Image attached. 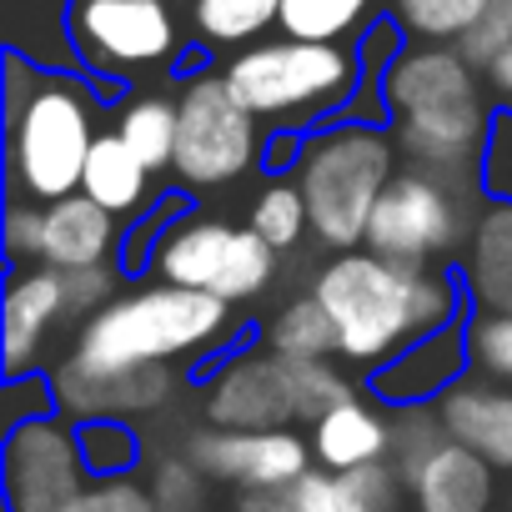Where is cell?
<instances>
[{
	"label": "cell",
	"instance_id": "obj_24",
	"mask_svg": "<svg viewBox=\"0 0 512 512\" xmlns=\"http://www.w3.org/2000/svg\"><path fill=\"white\" fill-rule=\"evenodd\" d=\"M191 31L206 51H241L282 26V0H186Z\"/></svg>",
	"mask_w": 512,
	"mask_h": 512
},
{
	"label": "cell",
	"instance_id": "obj_40",
	"mask_svg": "<svg viewBox=\"0 0 512 512\" xmlns=\"http://www.w3.org/2000/svg\"><path fill=\"white\" fill-rule=\"evenodd\" d=\"M482 76H487V91H492V101H497V106H512V51H502V56H497V61H492Z\"/></svg>",
	"mask_w": 512,
	"mask_h": 512
},
{
	"label": "cell",
	"instance_id": "obj_39",
	"mask_svg": "<svg viewBox=\"0 0 512 512\" xmlns=\"http://www.w3.org/2000/svg\"><path fill=\"white\" fill-rule=\"evenodd\" d=\"M287 507H292V512H347L342 477H337V472H327V467L302 472V477L287 487Z\"/></svg>",
	"mask_w": 512,
	"mask_h": 512
},
{
	"label": "cell",
	"instance_id": "obj_26",
	"mask_svg": "<svg viewBox=\"0 0 512 512\" xmlns=\"http://www.w3.org/2000/svg\"><path fill=\"white\" fill-rule=\"evenodd\" d=\"M246 226L262 241H272L282 256L297 251L312 236V211H307V196H302L297 176H267L262 186H256V196L246 206Z\"/></svg>",
	"mask_w": 512,
	"mask_h": 512
},
{
	"label": "cell",
	"instance_id": "obj_3",
	"mask_svg": "<svg viewBox=\"0 0 512 512\" xmlns=\"http://www.w3.org/2000/svg\"><path fill=\"white\" fill-rule=\"evenodd\" d=\"M6 176L21 201H66L81 191L96 136L106 131V91L71 71L6 51Z\"/></svg>",
	"mask_w": 512,
	"mask_h": 512
},
{
	"label": "cell",
	"instance_id": "obj_37",
	"mask_svg": "<svg viewBox=\"0 0 512 512\" xmlns=\"http://www.w3.org/2000/svg\"><path fill=\"white\" fill-rule=\"evenodd\" d=\"M457 46H462V56H467L477 71H487L502 51H512V0H487L482 21H477Z\"/></svg>",
	"mask_w": 512,
	"mask_h": 512
},
{
	"label": "cell",
	"instance_id": "obj_8",
	"mask_svg": "<svg viewBox=\"0 0 512 512\" xmlns=\"http://www.w3.org/2000/svg\"><path fill=\"white\" fill-rule=\"evenodd\" d=\"M477 206H482V186L472 176H447L402 161V171L392 176V186L372 211L367 246L402 267H457Z\"/></svg>",
	"mask_w": 512,
	"mask_h": 512
},
{
	"label": "cell",
	"instance_id": "obj_10",
	"mask_svg": "<svg viewBox=\"0 0 512 512\" xmlns=\"http://www.w3.org/2000/svg\"><path fill=\"white\" fill-rule=\"evenodd\" d=\"M181 131H176V161H171V181L176 191H221L246 181L256 166H267V146L272 131L256 121L226 86L221 71H186L181 91Z\"/></svg>",
	"mask_w": 512,
	"mask_h": 512
},
{
	"label": "cell",
	"instance_id": "obj_19",
	"mask_svg": "<svg viewBox=\"0 0 512 512\" xmlns=\"http://www.w3.org/2000/svg\"><path fill=\"white\" fill-rule=\"evenodd\" d=\"M387 412L392 407H382L362 387L357 397H347L342 407H332L327 417H317L307 427L317 467H327V472H357V467L387 462L392 457V417Z\"/></svg>",
	"mask_w": 512,
	"mask_h": 512
},
{
	"label": "cell",
	"instance_id": "obj_23",
	"mask_svg": "<svg viewBox=\"0 0 512 512\" xmlns=\"http://www.w3.org/2000/svg\"><path fill=\"white\" fill-rule=\"evenodd\" d=\"M66 11H71V0H0V36H6V51H21L41 66H71Z\"/></svg>",
	"mask_w": 512,
	"mask_h": 512
},
{
	"label": "cell",
	"instance_id": "obj_32",
	"mask_svg": "<svg viewBox=\"0 0 512 512\" xmlns=\"http://www.w3.org/2000/svg\"><path fill=\"white\" fill-rule=\"evenodd\" d=\"M342 477V497H347V512H397L407 487H402V472L397 462H372V467H357V472H337Z\"/></svg>",
	"mask_w": 512,
	"mask_h": 512
},
{
	"label": "cell",
	"instance_id": "obj_34",
	"mask_svg": "<svg viewBox=\"0 0 512 512\" xmlns=\"http://www.w3.org/2000/svg\"><path fill=\"white\" fill-rule=\"evenodd\" d=\"M66 512H161L146 477H91Z\"/></svg>",
	"mask_w": 512,
	"mask_h": 512
},
{
	"label": "cell",
	"instance_id": "obj_17",
	"mask_svg": "<svg viewBox=\"0 0 512 512\" xmlns=\"http://www.w3.org/2000/svg\"><path fill=\"white\" fill-rule=\"evenodd\" d=\"M437 417L457 442L482 452L497 472H512V387L507 382L467 372L452 392L437 397Z\"/></svg>",
	"mask_w": 512,
	"mask_h": 512
},
{
	"label": "cell",
	"instance_id": "obj_36",
	"mask_svg": "<svg viewBox=\"0 0 512 512\" xmlns=\"http://www.w3.org/2000/svg\"><path fill=\"white\" fill-rule=\"evenodd\" d=\"M477 186L492 201H512V106H497L492 116V136L477 166Z\"/></svg>",
	"mask_w": 512,
	"mask_h": 512
},
{
	"label": "cell",
	"instance_id": "obj_1",
	"mask_svg": "<svg viewBox=\"0 0 512 512\" xmlns=\"http://www.w3.org/2000/svg\"><path fill=\"white\" fill-rule=\"evenodd\" d=\"M312 297L337 327V362L362 382L412 342L467 322L472 312L457 267H402L372 246L332 251L312 277Z\"/></svg>",
	"mask_w": 512,
	"mask_h": 512
},
{
	"label": "cell",
	"instance_id": "obj_2",
	"mask_svg": "<svg viewBox=\"0 0 512 512\" xmlns=\"http://www.w3.org/2000/svg\"><path fill=\"white\" fill-rule=\"evenodd\" d=\"M246 342L231 302L211 292H191L176 282L136 277L116 302H106L91 322L76 327L66 347V367L81 377H126L146 367H196L206 357H226Z\"/></svg>",
	"mask_w": 512,
	"mask_h": 512
},
{
	"label": "cell",
	"instance_id": "obj_16",
	"mask_svg": "<svg viewBox=\"0 0 512 512\" xmlns=\"http://www.w3.org/2000/svg\"><path fill=\"white\" fill-rule=\"evenodd\" d=\"M467 372H472L467 322H452V327H442V332L412 342L407 352H397V357H392L387 367H377L362 387H367L382 407L402 412V407H432V402H437L442 392H452Z\"/></svg>",
	"mask_w": 512,
	"mask_h": 512
},
{
	"label": "cell",
	"instance_id": "obj_21",
	"mask_svg": "<svg viewBox=\"0 0 512 512\" xmlns=\"http://www.w3.org/2000/svg\"><path fill=\"white\" fill-rule=\"evenodd\" d=\"M81 191H86L91 201H101L111 216H121L126 226L161 201V196H156V171L121 141V131H116L111 121H106V131H101L96 146H91Z\"/></svg>",
	"mask_w": 512,
	"mask_h": 512
},
{
	"label": "cell",
	"instance_id": "obj_27",
	"mask_svg": "<svg viewBox=\"0 0 512 512\" xmlns=\"http://www.w3.org/2000/svg\"><path fill=\"white\" fill-rule=\"evenodd\" d=\"M382 0H282V36L297 41H357L377 16Z\"/></svg>",
	"mask_w": 512,
	"mask_h": 512
},
{
	"label": "cell",
	"instance_id": "obj_33",
	"mask_svg": "<svg viewBox=\"0 0 512 512\" xmlns=\"http://www.w3.org/2000/svg\"><path fill=\"white\" fill-rule=\"evenodd\" d=\"M121 282H131V277L121 272V262H111V267H81V272H66V317H71V327L91 322L106 302H116V297L126 292Z\"/></svg>",
	"mask_w": 512,
	"mask_h": 512
},
{
	"label": "cell",
	"instance_id": "obj_30",
	"mask_svg": "<svg viewBox=\"0 0 512 512\" xmlns=\"http://www.w3.org/2000/svg\"><path fill=\"white\" fill-rule=\"evenodd\" d=\"M467 352H472V372L512 387V307H502V312L472 307L467 312Z\"/></svg>",
	"mask_w": 512,
	"mask_h": 512
},
{
	"label": "cell",
	"instance_id": "obj_42",
	"mask_svg": "<svg viewBox=\"0 0 512 512\" xmlns=\"http://www.w3.org/2000/svg\"><path fill=\"white\" fill-rule=\"evenodd\" d=\"M507 502H512V492H507Z\"/></svg>",
	"mask_w": 512,
	"mask_h": 512
},
{
	"label": "cell",
	"instance_id": "obj_11",
	"mask_svg": "<svg viewBox=\"0 0 512 512\" xmlns=\"http://www.w3.org/2000/svg\"><path fill=\"white\" fill-rule=\"evenodd\" d=\"M181 452L221 487L231 492H287L302 472L317 467L312 457V437L297 427H191Z\"/></svg>",
	"mask_w": 512,
	"mask_h": 512
},
{
	"label": "cell",
	"instance_id": "obj_31",
	"mask_svg": "<svg viewBox=\"0 0 512 512\" xmlns=\"http://www.w3.org/2000/svg\"><path fill=\"white\" fill-rule=\"evenodd\" d=\"M146 487H151V497H156L161 512H206V487H211V477H206L186 452H171V457H156V462H151Z\"/></svg>",
	"mask_w": 512,
	"mask_h": 512
},
{
	"label": "cell",
	"instance_id": "obj_35",
	"mask_svg": "<svg viewBox=\"0 0 512 512\" xmlns=\"http://www.w3.org/2000/svg\"><path fill=\"white\" fill-rule=\"evenodd\" d=\"M6 256L11 267H41L46 262V206L11 196L6 206Z\"/></svg>",
	"mask_w": 512,
	"mask_h": 512
},
{
	"label": "cell",
	"instance_id": "obj_29",
	"mask_svg": "<svg viewBox=\"0 0 512 512\" xmlns=\"http://www.w3.org/2000/svg\"><path fill=\"white\" fill-rule=\"evenodd\" d=\"M76 442H81V457H86V472L91 477H131L141 467V457H146L141 432L126 417L76 422Z\"/></svg>",
	"mask_w": 512,
	"mask_h": 512
},
{
	"label": "cell",
	"instance_id": "obj_14",
	"mask_svg": "<svg viewBox=\"0 0 512 512\" xmlns=\"http://www.w3.org/2000/svg\"><path fill=\"white\" fill-rule=\"evenodd\" d=\"M71 327L66 317V272L56 267H16L0 302V372L31 377L46 367L51 337Z\"/></svg>",
	"mask_w": 512,
	"mask_h": 512
},
{
	"label": "cell",
	"instance_id": "obj_38",
	"mask_svg": "<svg viewBox=\"0 0 512 512\" xmlns=\"http://www.w3.org/2000/svg\"><path fill=\"white\" fill-rule=\"evenodd\" d=\"M56 412V387L51 372H31V377H6V432L36 417Z\"/></svg>",
	"mask_w": 512,
	"mask_h": 512
},
{
	"label": "cell",
	"instance_id": "obj_6",
	"mask_svg": "<svg viewBox=\"0 0 512 512\" xmlns=\"http://www.w3.org/2000/svg\"><path fill=\"white\" fill-rule=\"evenodd\" d=\"M402 146L392 136V126H372V121H332L322 131L302 136V156L292 166L307 211H312V236L327 251H352L367 246V226L372 211L382 201V191L392 186V176L402 171Z\"/></svg>",
	"mask_w": 512,
	"mask_h": 512
},
{
	"label": "cell",
	"instance_id": "obj_13",
	"mask_svg": "<svg viewBox=\"0 0 512 512\" xmlns=\"http://www.w3.org/2000/svg\"><path fill=\"white\" fill-rule=\"evenodd\" d=\"M201 422L211 427H297V392L292 362L267 352L262 342H241L236 352L216 357L201 382Z\"/></svg>",
	"mask_w": 512,
	"mask_h": 512
},
{
	"label": "cell",
	"instance_id": "obj_20",
	"mask_svg": "<svg viewBox=\"0 0 512 512\" xmlns=\"http://www.w3.org/2000/svg\"><path fill=\"white\" fill-rule=\"evenodd\" d=\"M457 277L472 307H492V312L512 307V201L482 196L467 246L457 256Z\"/></svg>",
	"mask_w": 512,
	"mask_h": 512
},
{
	"label": "cell",
	"instance_id": "obj_41",
	"mask_svg": "<svg viewBox=\"0 0 512 512\" xmlns=\"http://www.w3.org/2000/svg\"><path fill=\"white\" fill-rule=\"evenodd\" d=\"M231 512H292L287 492H236Z\"/></svg>",
	"mask_w": 512,
	"mask_h": 512
},
{
	"label": "cell",
	"instance_id": "obj_4",
	"mask_svg": "<svg viewBox=\"0 0 512 512\" xmlns=\"http://www.w3.org/2000/svg\"><path fill=\"white\" fill-rule=\"evenodd\" d=\"M387 126L407 161L472 176L492 136V91L487 76L462 56V46L412 41L387 71Z\"/></svg>",
	"mask_w": 512,
	"mask_h": 512
},
{
	"label": "cell",
	"instance_id": "obj_22",
	"mask_svg": "<svg viewBox=\"0 0 512 512\" xmlns=\"http://www.w3.org/2000/svg\"><path fill=\"white\" fill-rule=\"evenodd\" d=\"M111 126L121 131V141L156 171L171 176L176 161V131H181V106L166 91H131L126 101L111 106Z\"/></svg>",
	"mask_w": 512,
	"mask_h": 512
},
{
	"label": "cell",
	"instance_id": "obj_15",
	"mask_svg": "<svg viewBox=\"0 0 512 512\" xmlns=\"http://www.w3.org/2000/svg\"><path fill=\"white\" fill-rule=\"evenodd\" d=\"M392 462L417 512H487L497 497V467L467 442H457L452 432Z\"/></svg>",
	"mask_w": 512,
	"mask_h": 512
},
{
	"label": "cell",
	"instance_id": "obj_7",
	"mask_svg": "<svg viewBox=\"0 0 512 512\" xmlns=\"http://www.w3.org/2000/svg\"><path fill=\"white\" fill-rule=\"evenodd\" d=\"M71 66L91 76L106 101L186 71L191 61V6L186 0H71L66 11Z\"/></svg>",
	"mask_w": 512,
	"mask_h": 512
},
{
	"label": "cell",
	"instance_id": "obj_5",
	"mask_svg": "<svg viewBox=\"0 0 512 512\" xmlns=\"http://www.w3.org/2000/svg\"><path fill=\"white\" fill-rule=\"evenodd\" d=\"M231 96L267 131L307 136L342 121L362 91L357 41H251L221 61Z\"/></svg>",
	"mask_w": 512,
	"mask_h": 512
},
{
	"label": "cell",
	"instance_id": "obj_28",
	"mask_svg": "<svg viewBox=\"0 0 512 512\" xmlns=\"http://www.w3.org/2000/svg\"><path fill=\"white\" fill-rule=\"evenodd\" d=\"M487 11V0H387V16L412 41H442L457 46Z\"/></svg>",
	"mask_w": 512,
	"mask_h": 512
},
{
	"label": "cell",
	"instance_id": "obj_9",
	"mask_svg": "<svg viewBox=\"0 0 512 512\" xmlns=\"http://www.w3.org/2000/svg\"><path fill=\"white\" fill-rule=\"evenodd\" d=\"M277 262L282 251L262 241L246 221H226V216H206L201 206H186L156 236L146 277L211 292L236 307V302H256L277 282Z\"/></svg>",
	"mask_w": 512,
	"mask_h": 512
},
{
	"label": "cell",
	"instance_id": "obj_25",
	"mask_svg": "<svg viewBox=\"0 0 512 512\" xmlns=\"http://www.w3.org/2000/svg\"><path fill=\"white\" fill-rule=\"evenodd\" d=\"M256 342H262L267 352H277V357H287V362L337 357V327H332L327 307H322L312 292H302V297H292L287 307H277V312L262 322Z\"/></svg>",
	"mask_w": 512,
	"mask_h": 512
},
{
	"label": "cell",
	"instance_id": "obj_18",
	"mask_svg": "<svg viewBox=\"0 0 512 512\" xmlns=\"http://www.w3.org/2000/svg\"><path fill=\"white\" fill-rule=\"evenodd\" d=\"M121 241H126V221L111 216L86 191L46 206V267H56V272L111 267V262H121Z\"/></svg>",
	"mask_w": 512,
	"mask_h": 512
},
{
	"label": "cell",
	"instance_id": "obj_12",
	"mask_svg": "<svg viewBox=\"0 0 512 512\" xmlns=\"http://www.w3.org/2000/svg\"><path fill=\"white\" fill-rule=\"evenodd\" d=\"M0 482H6L11 512H66L91 482L76 442V422L51 412L11 427L6 447H0Z\"/></svg>",
	"mask_w": 512,
	"mask_h": 512
}]
</instances>
